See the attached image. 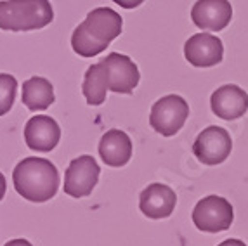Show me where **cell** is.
Instances as JSON below:
<instances>
[{
  "instance_id": "d6986e66",
  "label": "cell",
  "mask_w": 248,
  "mask_h": 246,
  "mask_svg": "<svg viewBox=\"0 0 248 246\" xmlns=\"http://www.w3.org/2000/svg\"><path fill=\"white\" fill-rule=\"evenodd\" d=\"M4 246H33L30 241H26V239L19 238V239H11L9 243H5Z\"/></svg>"
},
{
  "instance_id": "30bf717a",
  "label": "cell",
  "mask_w": 248,
  "mask_h": 246,
  "mask_svg": "<svg viewBox=\"0 0 248 246\" xmlns=\"http://www.w3.org/2000/svg\"><path fill=\"white\" fill-rule=\"evenodd\" d=\"M232 7L228 0H198L191 9V21L200 30L220 31L231 23Z\"/></svg>"
},
{
  "instance_id": "e0dca14e",
  "label": "cell",
  "mask_w": 248,
  "mask_h": 246,
  "mask_svg": "<svg viewBox=\"0 0 248 246\" xmlns=\"http://www.w3.org/2000/svg\"><path fill=\"white\" fill-rule=\"evenodd\" d=\"M17 82L13 75L0 73V116L7 115L16 99Z\"/></svg>"
},
{
  "instance_id": "6da1fadb",
  "label": "cell",
  "mask_w": 248,
  "mask_h": 246,
  "mask_svg": "<svg viewBox=\"0 0 248 246\" xmlns=\"http://www.w3.org/2000/svg\"><path fill=\"white\" fill-rule=\"evenodd\" d=\"M124 19L109 7L92 9L85 21L75 28L71 35V47L80 58H95L106 47L120 37Z\"/></svg>"
},
{
  "instance_id": "5bb4252c",
  "label": "cell",
  "mask_w": 248,
  "mask_h": 246,
  "mask_svg": "<svg viewBox=\"0 0 248 246\" xmlns=\"http://www.w3.org/2000/svg\"><path fill=\"white\" fill-rule=\"evenodd\" d=\"M99 154L108 167L113 169L125 167L132 158V140L124 130L111 128L101 137Z\"/></svg>"
},
{
  "instance_id": "44dd1931",
  "label": "cell",
  "mask_w": 248,
  "mask_h": 246,
  "mask_svg": "<svg viewBox=\"0 0 248 246\" xmlns=\"http://www.w3.org/2000/svg\"><path fill=\"white\" fill-rule=\"evenodd\" d=\"M5 189H7V184H5V177L2 175V172H0V201L4 200Z\"/></svg>"
},
{
  "instance_id": "9c48e42d",
  "label": "cell",
  "mask_w": 248,
  "mask_h": 246,
  "mask_svg": "<svg viewBox=\"0 0 248 246\" xmlns=\"http://www.w3.org/2000/svg\"><path fill=\"white\" fill-rule=\"evenodd\" d=\"M184 56L195 68H212L224 58L222 40L212 33H196L184 44Z\"/></svg>"
},
{
  "instance_id": "2e32d148",
  "label": "cell",
  "mask_w": 248,
  "mask_h": 246,
  "mask_svg": "<svg viewBox=\"0 0 248 246\" xmlns=\"http://www.w3.org/2000/svg\"><path fill=\"white\" fill-rule=\"evenodd\" d=\"M109 91V73L103 62L92 64L85 71L82 92L91 106H101L106 101V92Z\"/></svg>"
},
{
  "instance_id": "5b68a950",
  "label": "cell",
  "mask_w": 248,
  "mask_h": 246,
  "mask_svg": "<svg viewBox=\"0 0 248 246\" xmlns=\"http://www.w3.org/2000/svg\"><path fill=\"white\" fill-rule=\"evenodd\" d=\"M193 224L203 232H222L231 227L234 220L232 205L222 196H205L196 203L193 210Z\"/></svg>"
},
{
  "instance_id": "52a82bcc",
  "label": "cell",
  "mask_w": 248,
  "mask_h": 246,
  "mask_svg": "<svg viewBox=\"0 0 248 246\" xmlns=\"http://www.w3.org/2000/svg\"><path fill=\"white\" fill-rule=\"evenodd\" d=\"M99 165L92 156L83 154L75 158L64 173V193L71 198L89 196L99 181Z\"/></svg>"
},
{
  "instance_id": "7c38bea8",
  "label": "cell",
  "mask_w": 248,
  "mask_h": 246,
  "mask_svg": "<svg viewBox=\"0 0 248 246\" xmlns=\"http://www.w3.org/2000/svg\"><path fill=\"white\" fill-rule=\"evenodd\" d=\"M177 203V196L172 187L165 184H149L148 187L139 194V210L148 218L160 220L172 215Z\"/></svg>"
},
{
  "instance_id": "ac0fdd59",
  "label": "cell",
  "mask_w": 248,
  "mask_h": 246,
  "mask_svg": "<svg viewBox=\"0 0 248 246\" xmlns=\"http://www.w3.org/2000/svg\"><path fill=\"white\" fill-rule=\"evenodd\" d=\"M113 2H115V4H118L120 7H124V9H136V7H139L144 0H113Z\"/></svg>"
},
{
  "instance_id": "9a60e30c",
  "label": "cell",
  "mask_w": 248,
  "mask_h": 246,
  "mask_svg": "<svg viewBox=\"0 0 248 246\" xmlns=\"http://www.w3.org/2000/svg\"><path fill=\"white\" fill-rule=\"evenodd\" d=\"M21 101L30 111H46L56 101L52 83L42 77H31L23 83Z\"/></svg>"
},
{
  "instance_id": "8992f818",
  "label": "cell",
  "mask_w": 248,
  "mask_h": 246,
  "mask_svg": "<svg viewBox=\"0 0 248 246\" xmlns=\"http://www.w3.org/2000/svg\"><path fill=\"white\" fill-rule=\"evenodd\" d=\"M232 140L229 132L222 127L212 125L200 132L193 144V154L203 165H219L228 160L231 154Z\"/></svg>"
},
{
  "instance_id": "4fadbf2b",
  "label": "cell",
  "mask_w": 248,
  "mask_h": 246,
  "mask_svg": "<svg viewBox=\"0 0 248 246\" xmlns=\"http://www.w3.org/2000/svg\"><path fill=\"white\" fill-rule=\"evenodd\" d=\"M210 106L215 116L222 120H238L247 113L248 109V95L247 92L238 85H222L212 94Z\"/></svg>"
},
{
  "instance_id": "ba28073f",
  "label": "cell",
  "mask_w": 248,
  "mask_h": 246,
  "mask_svg": "<svg viewBox=\"0 0 248 246\" xmlns=\"http://www.w3.org/2000/svg\"><path fill=\"white\" fill-rule=\"evenodd\" d=\"M109 73V91L116 94H132L139 85V68L132 59L120 52L108 54L101 59Z\"/></svg>"
},
{
  "instance_id": "7a4b0ae2",
  "label": "cell",
  "mask_w": 248,
  "mask_h": 246,
  "mask_svg": "<svg viewBox=\"0 0 248 246\" xmlns=\"http://www.w3.org/2000/svg\"><path fill=\"white\" fill-rule=\"evenodd\" d=\"M13 182L17 194L33 203H46L59 189V172L52 161L30 156L16 165Z\"/></svg>"
},
{
  "instance_id": "277c9868",
  "label": "cell",
  "mask_w": 248,
  "mask_h": 246,
  "mask_svg": "<svg viewBox=\"0 0 248 246\" xmlns=\"http://www.w3.org/2000/svg\"><path fill=\"white\" fill-rule=\"evenodd\" d=\"M189 116V104L181 95L170 94L158 99L149 113V125L163 137L175 136Z\"/></svg>"
},
{
  "instance_id": "ffe728a7",
  "label": "cell",
  "mask_w": 248,
  "mask_h": 246,
  "mask_svg": "<svg viewBox=\"0 0 248 246\" xmlns=\"http://www.w3.org/2000/svg\"><path fill=\"white\" fill-rule=\"evenodd\" d=\"M217 246H247V245L241 239H226V241H222Z\"/></svg>"
},
{
  "instance_id": "3957f363",
  "label": "cell",
  "mask_w": 248,
  "mask_h": 246,
  "mask_svg": "<svg viewBox=\"0 0 248 246\" xmlns=\"http://www.w3.org/2000/svg\"><path fill=\"white\" fill-rule=\"evenodd\" d=\"M54 11L49 0H2L0 2V30L4 31H31L50 25Z\"/></svg>"
},
{
  "instance_id": "8fae6325",
  "label": "cell",
  "mask_w": 248,
  "mask_h": 246,
  "mask_svg": "<svg viewBox=\"0 0 248 246\" xmlns=\"http://www.w3.org/2000/svg\"><path fill=\"white\" fill-rule=\"evenodd\" d=\"M61 128L50 116L37 115L30 118L25 127V140L30 149L37 153H49L59 144Z\"/></svg>"
}]
</instances>
